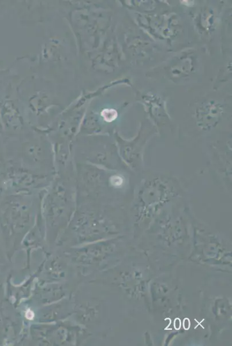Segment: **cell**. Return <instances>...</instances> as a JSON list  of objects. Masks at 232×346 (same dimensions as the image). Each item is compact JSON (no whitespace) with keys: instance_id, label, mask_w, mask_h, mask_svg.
I'll return each mask as SVG.
<instances>
[{"instance_id":"obj_1","label":"cell","mask_w":232,"mask_h":346,"mask_svg":"<svg viewBox=\"0 0 232 346\" xmlns=\"http://www.w3.org/2000/svg\"><path fill=\"white\" fill-rule=\"evenodd\" d=\"M101 114L104 120L108 122L114 121L117 117V113L114 109H104L102 112Z\"/></svg>"},{"instance_id":"obj_2","label":"cell","mask_w":232,"mask_h":346,"mask_svg":"<svg viewBox=\"0 0 232 346\" xmlns=\"http://www.w3.org/2000/svg\"><path fill=\"white\" fill-rule=\"evenodd\" d=\"M183 328L185 330H188L190 328V327H191L190 320L188 318H184L183 320Z\"/></svg>"},{"instance_id":"obj_3","label":"cell","mask_w":232,"mask_h":346,"mask_svg":"<svg viewBox=\"0 0 232 346\" xmlns=\"http://www.w3.org/2000/svg\"><path fill=\"white\" fill-rule=\"evenodd\" d=\"M174 327L176 330H179L181 327V321L179 318H175L174 321Z\"/></svg>"}]
</instances>
